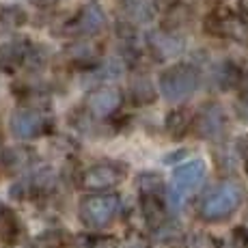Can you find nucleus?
<instances>
[{"label":"nucleus","mask_w":248,"mask_h":248,"mask_svg":"<svg viewBox=\"0 0 248 248\" xmlns=\"http://www.w3.org/2000/svg\"><path fill=\"white\" fill-rule=\"evenodd\" d=\"M242 199H244V194H242L240 184L229 179L220 181L216 188H212L201 199V203H199V218L203 222H207V225L229 220L240 209Z\"/></svg>","instance_id":"1"},{"label":"nucleus","mask_w":248,"mask_h":248,"mask_svg":"<svg viewBox=\"0 0 248 248\" xmlns=\"http://www.w3.org/2000/svg\"><path fill=\"white\" fill-rule=\"evenodd\" d=\"M199 84H201V74L190 63H175L160 74V93L170 104H179L192 97Z\"/></svg>","instance_id":"2"},{"label":"nucleus","mask_w":248,"mask_h":248,"mask_svg":"<svg viewBox=\"0 0 248 248\" xmlns=\"http://www.w3.org/2000/svg\"><path fill=\"white\" fill-rule=\"evenodd\" d=\"M119 207H121V199L112 192H93L84 197L78 205V216L84 227L93 229V231H102L117 218Z\"/></svg>","instance_id":"3"},{"label":"nucleus","mask_w":248,"mask_h":248,"mask_svg":"<svg viewBox=\"0 0 248 248\" xmlns=\"http://www.w3.org/2000/svg\"><path fill=\"white\" fill-rule=\"evenodd\" d=\"M127 177V166L121 162H97L84 169L78 177V186L89 192H106L117 188Z\"/></svg>","instance_id":"4"},{"label":"nucleus","mask_w":248,"mask_h":248,"mask_svg":"<svg viewBox=\"0 0 248 248\" xmlns=\"http://www.w3.org/2000/svg\"><path fill=\"white\" fill-rule=\"evenodd\" d=\"M205 31L218 39H231L237 44H248V22L240 13H233L229 9L220 7L214 9L205 17Z\"/></svg>","instance_id":"5"},{"label":"nucleus","mask_w":248,"mask_h":248,"mask_svg":"<svg viewBox=\"0 0 248 248\" xmlns=\"http://www.w3.org/2000/svg\"><path fill=\"white\" fill-rule=\"evenodd\" d=\"M50 130H52V119L41 108L24 106L11 114V134L20 138V140H32V138L47 134Z\"/></svg>","instance_id":"6"},{"label":"nucleus","mask_w":248,"mask_h":248,"mask_svg":"<svg viewBox=\"0 0 248 248\" xmlns=\"http://www.w3.org/2000/svg\"><path fill=\"white\" fill-rule=\"evenodd\" d=\"M106 13L97 2H89L71 17L69 22H65V28L61 31V35L65 37H76V39H87V37H95L106 28Z\"/></svg>","instance_id":"7"},{"label":"nucleus","mask_w":248,"mask_h":248,"mask_svg":"<svg viewBox=\"0 0 248 248\" xmlns=\"http://www.w3.org/2000/svg\"><path fill=\"white\" fill-rule=\"evenodd\" d=\"M227 117L225 110L218 106L216 102L205 104L201 110L197 112V117L192 119V132L197 138L203 140H220L227 134Z\"/></svg>","instance_id":"8"},{"label":"nucleus","mask_w":248,"mask_h":248,"mask_svg":"<svg viewBox=\"0 0 248 248\" xmlns=\"http://www.w3.org/2000/svg\"><path fill=\"white\" fill-rule=\"evenodd\" d=\"M123 106V93L119 87L104 84L93 89L84 99V108L93 119H110Z\"/></svg>","instance_id":"9"},{"label":"nucleus","mask_w":248,"mask_h":248,"mask_svg":"<svg viewBox=\"0 0 248 248\" xmlns=\"http://www.w3.org/2000/svg\"><path fill=\"white\" fill-rule=\"evenodd\" d=\"M207 166L203 160H190L179 164L173 170V194L175 197H186L192 190H197L203 184Z\"/></svg>","instance_id":"10"},{"label":"nucleus","mask_w":248,"mask_h":248,"mask_svg":"<svg viewBox=\"0 0 248 248\" xmlns=\"http://www.w3.org/2000/svg\"><path fill=\"white\" fill-rule=\"evenodd\" d=\"M147 46L158 61H169L184 50V39L169 28H160V31H151L147 35Z\"/></svg>","instance_id":"11"},{"label":"nucleus","mask_w":248,"mask_h":248,"mask_svg":"<svg viewBox=\"0 0 248 248\" xmlns=\"http://www.w3.org/2000/svg\"><path fill=\"white\" fill-rule=\"evenodd\" d=\"M102 52H104V47L99 44H93V41H87V39H78L76 44L65 47V59H67L74 67L87 69V67H95V65L102 61Z\"/></svg>","instance_id":"12"},{"label":"nucleus","mask_w":248,"mask_h":248,"mask_svg":"<svg viewBox=\"0 0 248 248\" xmlns=\"http://www.w3.org/2000/svg\"><path fill=\"white\" fill-rule=\"evenodd\" d=\"M31 46L32 44L28 39H13L0 46V71L2 74H16L20 67H24Z\"/></svg>","instance_id":"13"},{"label":"nucleus","mask_w":248,"mask_h":248,"mask_svg":"<svg viewBox=\"0 0 248 248\" xmlns=\"http://www.w3.org/2000/svg\"><path fill=\"white\" fill-rule=\"evenodd\" d=\"M140 209L151 229H162L166 225V205L160 192H140Z\"/></svg>","instance_id":"14"},{"label":"nucleus","mask_w":248,"mask_h":248,"mask_svg":"<svg viewBox=\"0 0 248 248\" xmlns=\"http://www.w3.org/2000/svg\"><path fill=\"white\" fill-rule=\"evenodd\" d=\"M35 160V151L26 149V147H11L0 155V170L4 175H16L22 173L31 166V162Z\"/></svg>","instance_id":"15"},{"label":"nucleus","mask_w":248,"mask_h":248,"mask_svg":"<svg viewBox=\"0 0 248 248\" xmlns=\"http://www.w3.org/2000/svg\"><path fill=\"white\" fill-rule=\"evenodd\" d=\"M22 235L20 218L16 216L13 209L0 203V244H16Z\"/></svg>","instance_id":"16"},{"label":"nucleus","mask_w":248,"mask_h":248,"mask_svg":"<svg viewBox=\"0 0 248 248\" xmlns=\"http://www.w3.org/2000/svg\"><path fill=\"white\" fill-rule=\"evenodd\" d=\"M26 22L28 16L20 4H0V35H9L22 28Z\"/></svg>","instance_id":"17"},{"label":"nucleus","mask_w":248,"mask_h":248,"mask_svg":"<svg viewBox=\"0 0 248 248\" xmlns=\"http://www.w3.org/2000/svg\"><path fill=\"white\" fill-rule=\"evenodd\" d=\"M130 95H132V102L138 104V106L154 104L155 102V89H154V84H151L149 76L136 74L134 78L130 80Z\"/></svg>","instance_id":"18"},{"label":"nucleus","mask_w":248,"mask_h":248,"mask_svg":"<svg viewBox=\"0 0 248 248\" xmlns=\"http://www.w3.org/2000/svg\"><path fill=\"white\" fill-rule=\"evenodd\" d=\"M121 11L127 16L132 22H149L154 16L155 2L154 0H119Z\"/></svg>","instance_id":"19"},{"label":"nucleus","mask_w":248,"mask_h":248,"mask_svg":"<svg viewBox=\"0 0 248 248\" xmlns=\"http://www.w3.org/2000/svg\"><path fill=\"white\" fill-rule=\"evenodd\" d=\"M192 112L186 108H175L166 114V132L173 138H181L188 134V130H192Z\"/></svg>","instance_id":"20"},{"label":"nucleus","mask_w":248,"mask_h":248,"mask_svg":"<svg viewBox=\"0 0 248 248\" xmlns=\"http://www.w3.org/2000/svg\"><path fill=\"white\" fill-rule=\"evenodd\" d=\"M242 80H244L242 78V71L233 63H229V61L216 69V82L220 89H233V87H237V84H242Z\"/></svg>","instance_id":"21"},{"label":"nucleus","mask_w":248,"mask_h":248,"mask_svg":"<svg viewBox=\"0 0 248 248\" xmlns=\"http://www.w3.org/2000/svg\"><path fill=\"white\" fill-rule=\"evenodd\" d=\"M235 114L240 121L248 123V80H242L240 95H237V99H235Z\"/></svg>","instance_id":"22"},{"label":"nucleus","mask_w":248,"mask_h":248,"mask_svg":"<svg viewBox=\"0 0 248 248\" xmlns=\"http://www.w3.org/2000/svg\"><path fill=\"white\" fill-rule=\"evenodd\" d=\"M190 248H220V244L216 242V237L207 235V233L203 231H197L190 235Z\"/></svg>","instance_id":"23"},{"label":"nucleus","mask_w":248,"mask_h":248,"mask_svg":"<svg viewBox=\"0 0 248 248\" xmlns=\"http://www.w3.org/2000/svg\"><path fill=\"white\" fill-rule=\"evenodd\" d=\"M87 248H119L114 237H84Z\"/></svg>","instance_id":"24"},{"label":"nucleus","mask_w":248,"mask_h":248,"mask_svg":"<svg viewBox=\"0 0 248 248\" xmlns=\"http://www.w3.org/2000/svg\"><path fill=\"white\" fill-rule=\"evenodd\" d=\"M155 2V9L162 13H169V11H173L175 7H179V2L181 0H154Z\"/></svg>","instance_id":"25"},{"label":"nucleus","mask_w":248,"mask_h":248,"mask_svg":"<svg viewBox=\"0 0 248 248\" xmlns=\"http://www.w3.org/2000/svg\"><path fill=\"white\" fill-rule=\"evenodd\" d=\"M237 9H240V16L248 22V0H240V2H237Z\"/></svg>","instance_id":"26"},{"label":"nucleus","mask_w":248,"mask_h":248,"mask_svg":"<svg viewBox=\"0 0 248 248\" xmlns=\"http://www.w3.org/2000/svg\"><path fill=\"white\" fill-rule=\"evenodd\" d=\"M35 2H39V4H52V2H56V0H35Z\"/></svg>","instance_id":"27"},{"label":"nucleus","mask_w":248,"mask_h":248,"mask_svg":"<svg viewBox=\"0 0 248 248\" xmlns=\"http://www.w3.org/2000/svg\"><path fill=\"white\" fill-rule=\"evenodd\" d=\"M130 248H147V244H140V242H136V244H132Z\"/></svg>","instance_id":"28"}]
</instances>
